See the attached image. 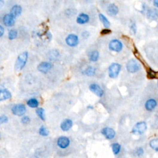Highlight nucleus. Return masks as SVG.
<instances>
[{"label": "nucleus", "mask_w": 158, "mask_h": 158, "mask_svg": "<svg viewBox=\"0 0 158 158\" xmlns=\"http://www.w3.org/2000/svg\"><path fill=\"white\" fill-rule=\"evenodd\" d=\"M28 56L29 54L27 51H24L19 55L15 64V69L17 71H21L24 69L28 59Z\"/></svg>", "instance_id": "1"}, {"label": "nucleus", "mask_w": 158, "mask_h": 158, "mask_svg": "<svg viewBox=\"0 0 158 158\" xmlns=\"http://www.w3.org/2000/svg\"><path fill=\"white\" fill-rule=\"evenodd\" d=\"M120 70H121V65L116 62L113 63L108 69L109 76L112 79L116 78L119 76Z\"/></svg>", "instance_id": "2"}, {"label": "nucleus", "mask_w": 158, "mask_h": 158, "mask_svg": "<svg viewBox=\"0 0 158 158\" xmlns=\"http://www.w3.org/2000/svg\"><path fill=\"white\" fill-rule=\"evenodd\" d=\"M109 48L111 51L119 53L122 51L123 45L121 42L118 40H113L110 42L109 44Z\"/></svg>", "instance_id": "3"}, {"label": "nucleus", "mask_w": 158, "mask_h": 158, "mask_svg": "<svg viewBox=\"0 0 158 158\" xmlns=\"http://www.w3.org/2000/svg\"><path fill=\"white\" fill-rule=\"evenodd\" d=\"M126 69L130 73H135L140 69V65L135 59H131L127 63Z\"/></svg>", "instance_id": "4"}, {"label": "nucleus", "mask_w": 158, "mask_h": 158, "mask_svg": "<svg viewBox=\"0 0 158 158\" xmlns=\"http://www.w3.org/2000/svg\"><path fill=\"white\" fill-rule=\"evenodd\" d=\"M66 43L70 47H75L79 43V37L75 34H70L66 37Z\"/></svg>", "instance_id": "5"}, {"label": "nucleus", "mask_w": 158, "mask_h": 158, "mask_svg": "<svg viewBox=\"0 0 158 158\" xmlns=\"http://www.w3.org/2000/svg\"><path fill=\"white\" fill-rule=\"evenodd\" d=\"M26 111L25 106L22 104H18L14 105L12 108L13 113L18 116H21L24 115Z\"/></svg>", "instance_id": "6"}, {"label": "nucleus", "mask_w": 158, "mask_h": 158, "mask_svg": "<svg viewBox=\"0 0 158 158\" xmlns=\"http://www.w3.org/2000/svg\"><path fill=\"white\" fill-rule=\"evenodd\" d=\"M146 130V124L145 122H141L137 123L133 128V132L135 134L141 135Z\"/></svg>", "instance_id": "7"}, {"label": "nucleus", "mask_w": 158, "mask_h": 158, "mask_svg": "<svg viewBox=\"0 0 158 158\" xmlns=\"http://www.w3.org/2000/svg\"><path fill=\"white\" fill-rule=\"evenodd\" d=\"M52 64L48 62H42L38 66V70L43 73H48L52 69Z\"/></svg>", "instance_id": "8"}, {"label": "nucleus", "mask_w": 158, "mask_h": 158, "mask_svg": "<svg viewBox=\"0 0 158 158\" xmlns=\"http://www.w3.org/2000/svg\"><path fill=\"white\" fill-rule=\"evenodd\" d=\"M90 90L95 93L96 95H97L99 97H101L104 94V91L102 89L99 85L96 84V83H93V84H91L90 86Z\"/></svg>", "instance_id": "9"}, {"label": "nucleus", "mask_w": 158, "mask_h": 158, "mask_svg": "<svg viewBox=\"0 0 158 158\" xmlns=\"http://www.w3.org/2000/svg\"><path fill=\"white\" fill-rule=\"evenodd\" d=\"M15 19L11 14H6L3 17V24L7 27H12L15 24Z\"/></svg>", "instance_id": "10"}, {"label": "nucleus", "mask_w": 158, "mask_h": 158, "mask_svg": "<svg viewBox=\"0 0 158 158\" xmlns=\"http://www.w3.org/2000/svg\"><path fill=\"white\" fill-rule=\"evenodd\" d=\"M77 22L79 24H85L89 22L90 21V17L88 14L85 13H81L80 14L78 17H77Z\"/></svg>", "instance_id": "11"}, {"label": "nucleus", "mask_w": 158, "mask_h": 158, "mask_svg": "<svg viewBox=\"0 0 158 158\" xmlns=\"http://www.w3.org/2000/svg\"><path fill=\"white\" fill-rule=\"evenodd\" d=\"M69 144H70V141L67 137L62 136L60 137L58 140V145L61 148H62V149H64V148H66L67 147H68Z\"/></svg>", "instance_id": "12"}, {"label": "nucleus", "mask_w": 158, "mask_h": 158, "mask_svg": "<svg viewBox=\"0 0 158 158\" xmlns=\"http://www.w3.org/2000/svg\"><path fill=\"white\" fill-rule=\"evenodd\" d=\"M102 133H103V134L108 139L113 138L116 135L115 131L113 129L111 128H105L103 131H102Z\"/></svg>", "instance_id": "13"}, {"label": "nucleus", "mask_w": 158, "mask_h": 158, "mask_svg": "<svg viewBox=\"0 0 158 158\" xmlns=\"http://www.w3.org/2000/svg\"><path fill=\"white\" fill-rule=\"evenodd\" d=\"M22 11V7L19 5L16 4L12 7L10 14L16 18V17L19 16L21 14Z\"/></svg>", "instance_id": "14"}, {"label": "nucleus", "mask_w": 158, "mask_h": 158, "mask_svg": "<svg viewBox=\"0 0 158 158\" xmlns=\"http://www.w3.org/2000/svg\"><path fill=\"white\" fill-rule=\"evenodd\" d=\"M72 122L70 119H66L62 122L61 125V128L63 131H68L72 127Z\"/></svg>", "instance_id": "15"}, {"label": "nucleus", "mask_w": 158, "mask_h": 158, "mask_svg": "<svg viewBox=\"0 0 158 158\" xmlns=\"http://www.w3.org/2000/svg\"><path fill=\"white\" fill-rule=\"evenodd\" d=\"M11 98V94L7 90H0V101L9 99Z\"/></svg>", "instance_id": "16"}, {"label": "nucleus", "mask_w": 158, "mask_h": 158, "mask_svg": "<svg viewBox=\"0 0 158 158\" xmlns=\"http://www.w3.org/2000/svg\"><path fill=\"white\" fill-rule=\"evenodd\" d=\"M157 105L156 101L153 99H150L146 101L145 104V108L148 111H152L155 108Z\"/></svg>", "instance_id": "17"}, {"label": "nucleus", "mask_w": 158, "mask_h": 158, "mask_svg": "<svg viewBox=\"0 0 158 158\" xmlns=\"http://www.w3.org/2000/svg\"><path fill=\"white\" fill-rule=\"evenodd\" d=\"M108 11L111 15L116 16L119 13V9L115 4H111L108 6Z\"/></svg>", "instance_id": "18"}, {"label": "nucleus", "mask_w": 158, "mask_h": 158, "mask_svg": "<svg viewBox=\"0 0 158 158\" xmlns=\"http://www.w3.org/2000/svg\"><path fill=\"white\" fill-rule=\"evenodd\" d=\"M99 19H100L101 22H102V24H103L104 27L106 28V29H108V28H109L110 27V22L105 16H104L103 14H99Z\"/></svg>", "instance_id": "19"}, {"label": "nucleus", "mask_w": 158, "mask_h": 158, "mask_svg": "<svg viewBox=\"0 0 158 158\" xmlns=\"http://www.w3.org/2000/svg\"><path fill=\"white\" fill-rule=\"evenodd\" d=\"M99 56V54L98 51H92L90 54V60L92 62H96Z\"/></svg>", "instance_id": "20"}, {"label": "nucleus", "mask_w": 158, "mask_h": 158, "mask_svg": "<svg viewBox=\"0 0 158 158\" xmlns=\"http://www.w3.org/2000/svg\"><path fill=\"white\" fill-rule=\"evenodd\" d=\"M84 73L86 76H88V77H91V76H93L95 73H96V68H93L91 66L88 67L85 71Z\"/></svg>", "instance_id": "21"}, {"label": "nucleus", "mask_w": 158, "mask_h": 158, "mask_svg": "<svg viewBox=\"0 0 158 158\" xmlns=\"http://www.w3.org/2000/svg\"><path fill=\"white\" fill-rule=\"evenodd\" d=\"M39 105V103L38 100L35 98H32L27 101V105L30 106V108H37Z\"/></svg>", "instance_id": "22"}, {"label": "nucleus", "mask_w": 158, "mask_h": 158, "mask_svg": "<svg viewBox=\"0 0 158 158\" xmlns=\"http://www.w3.org/2000/svg\"><path fill=\"white\" fill-rule=\"evenodd\" d=\"M17 31L14 29H12L9 32L8 34V37L9 40H14L17 38Z\"/></svg>", "instance_id": "23"}, {"label": "nucleus", "mask_w": 158, "mask_h": 158, "mask_svg": "<svg viewBox=\"0 0 158 158\" xmlns=\"http://www.w3.org/2000/svg\"><path fill=\"white\" fill-rule=\"evenodd\" d=\"M36 114L42 120H45V111L43 108H39L37 109Z\"/></svg>", "instance_id": "24"}, {"label": "nucleus", "mask_w": 158, "mask_h": 158, "mask_svg": "<svg viewBox=\"0 0 158 158\" xmlns=\"http://www.w3.org/2000/svg\"><path fill=\"white\" fill-rule=\"evenodd\" d=\"M113 151L115 154H117L120 151V145L118 143H115L112 146Z\"/></svg>", "instance_id": "25"}, {"label": "nucleus", "mask_w": 158, "mask_h": 158, "mask_svg": "<svg viewBox=\"0 0 158 158\" xmlns=\"http://www.w3.org/2000/svg\"><path fill=\"white\" fill-rule=\"evenodd\" d=\"M150 146L153 149L157 151L158 149V140L157 139H154V140H153L150 142Z\"/></svg>", "instance_id": "26"}, {"label": "nucleus", "mask_w": 158, "mask_h": 158, "mask_svg": "<svg viewBox=\"0 0 158 158\" xmlns=\"http://www.w3.org/2000/svg\"><path fill=\"white\" fill-rule=\"evenodd\" d=\"M157 16V11L156 9H151V10L149 11V12L148 13V16L150 18H156Z\"/></svg>", "instance_id": "27"}, {"label": "nucleus", "mask_w": 158, "mask_h": 158, "mask_svg": "<svg viewBox=\"0 0 158 158\" xmlns=\"http://www.w3.org/2000/svg\"><path fill=\"white\" fill-rule=\"evenodd\" d=\"M40 134L43 136H47L48 135V131L45 127H42L39 131Z\"/></svg>", "instance_id": "28"}, {"label": "nucleus", "mask_w": 158, "mask_h": 158, "mask_svg": "<svg viewBox=\"0 0 158 158\" xmlns=\"http://www.w3.org/2000/svg\"><path fill=\"white\" fill-rule=\"evenodd\" d=\"M8 120V118L6 116H0V124L6 123Z\"/></svg>", "instance_id": "29"}, {"label": "nucleus", "mask_w": 158, "mask_h": 158, "mask_svg": "<svg viewBox=\"0 0 158 158\" xmlns=\"http://www.w3.org/2000/svg\"><path fill=\"white\" fill-rule=\"evenodd\" d=\"M136 25L135 24H133L131 27V32H132V34H135L136 33Z\"/></svg>", "instance_id": "30"}, {"label": "nucleus", "mask_w": 158, "mask_h": 158, "mask_svg": "<svg viewBox=\"0 0 158 158\" xmlns=\"http://www.w3.org/2000/svg\"><path fill=\"white\" fill-rule=\"evenodd\" d=\"M22 123L24 124H28L29 122H30V119L25 116V117H24L22 119Z\"/></svg>", "instance_id": "31"}, {"label": "nucleus", "mask_w": 158, "mask_h": 158, "mask_svg": "<svg viewBox=\"0 0 158 158\" xmlns=\"http://www.w3.org/2000/svg\"><path fill=\"white\" fill-rule=\"evenodd\" d=\"M111 32V31L110 30H109L108 29H105L101 31V34L102 35H107V34L110 33Z\"/></svg>", "instance_id": "32"}, {"label": "nucleus", "mask_w": 158, "mask_h": 158, "mask_svg": "<svg viewBox=\"0 0 158 158\" xmlns=\"http://www.w3.org/2000/svg\"><path fill=\"white\" fill-rule=\"evenodd\" d=\"M4 33V29L0 25V37H1Z\"/></svg>", "instance_id": "33"}, {"label": "nucleus", "mask_w": 158, "mask_h": 158, "mask_svg": "<svg viewBox=\"0 0 158 158\" xmlns=\"http://www.w3.org/2000/svg\"><path fill=\"white\" fill-rule=\"evenodd\" d=\"M137 153H138V156L142 155V154L143 153V150L142 149V148H140V149H138V150Z\"/></svg>", "instance_id": "34"}, {"label": "nucleus", "mask_w": 158, "mask_h": 158, "mask_svg": "<svg viewBox=\"0 0 158 158\" xmlns=\"http://www.w3.org/2000/svg\"><path fill=\"white\" fill-rule=\"evenodd\" d=\"M153 4H154V6L157 7L158 6V0H154V1H153Z\"/></svg>", "instance_id": "35"}, {"label": "nucleus", "mask_w": 158, "mask_h": 158, "mask_svg": "<svg viewBox=\"0 0 158 158\" xmlns=\"http://www.w3.org/2000/svg\"><path fill=\"white\" fill-rule=\"evenodd\" d=\"M3 4V0H0V5H1Z\"/></svg>", "instance_id": "36"}]
</instances>
